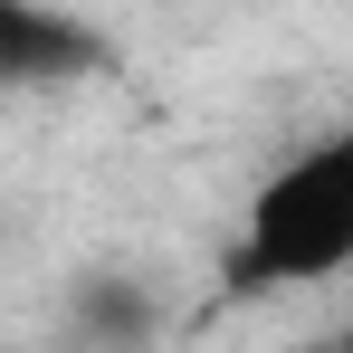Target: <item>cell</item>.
<instances>
[{"mask_svg":"<svg viewBox=\"0 0 353 353\" xmlns=\"http://www.w3.org/2000/svg\"><path fill=\"white\" fill-rule=\"evenodd\" d=\"M220 277H230V296H305L353 277V115L258 172V191L239 201Z\"/></svg>","mask_w":353,"mask_h":353,"instance_id":"1","label":"cell"},{"mask_svg":"<svg viewBox=\"0 0 353 353\" xmlns=\"http://www.w3.org/2000/svg\"><path fill=\"white\" fill-rule=\"evenodd\" d=\"M163 325L172 305H163V277L143 268H86L58 296V353H153Z\"/></svg>","mask_w":353,"mask_h":353,"instance_id":"2","label":"cell"}]
</instances>
